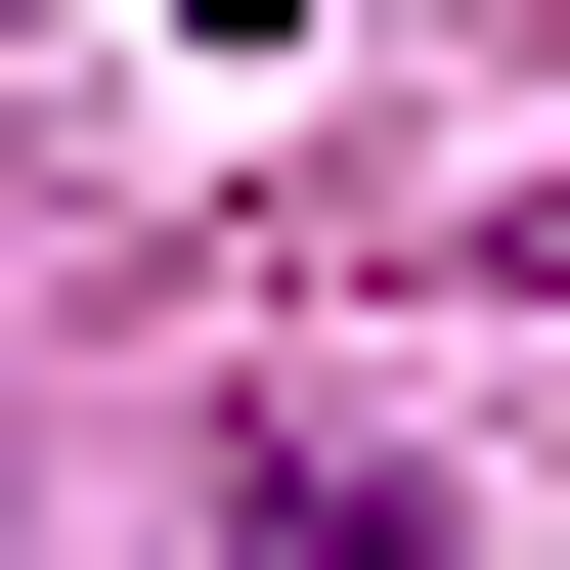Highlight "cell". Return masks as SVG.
<instances>
[{
  "instance_id": "1",
  "label": "cell",
  "mask_w": 570,
  "mask_h": 570,
  "mask_svg": "<svg viewBox=\"0 0 570 570\" xmlns=\"http://www.w3.org/2000/svg\"><path fill=\"white\" fill-rule=\"evenodd\" d=\"M176 45H307V0H176Z\"/></svg>"
}]
</instances>
